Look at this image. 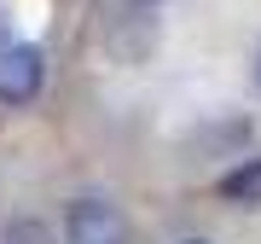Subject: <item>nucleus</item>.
<instances>
[{"label":"nucleus","mask_w":261,"mask_h":244,"mask_svg":"<svg viewBox=\"0 0 261 244\" xmlns=\"http://www.w3.org/2000/svg\"><path fill=\"white\" fill-rule=\"evenodd\" d=\"M64 238L70 244H122L128 238V215L111 198H75L64 209Z\"/></svg>","instance_id":"f257e3e1"},{"label":"nucleus","mask_w":261,"mask_h":244,"mask_svg":"<svg viewBox=\"0 0 261 244\" xmlns=\"http://www.w3.org/2000/svg\"><path fill=\"white\" fill-rule=\"evenodd\" d=\"M35 93H41V47L12 41V47L0 53V99L6 105H29Z\"/></svg>","instance_id":"f03ea898"},{"label":"nucleus","mask_w":261,"mask_h":244,"mask_svg":"<svg viewBox=\"0 0 261 244\" xmlns=\"http://www.w3.org/2000/svg\"><path fill=\"white\" fill-rule=\"evenodd\" d=\"M221 198H244V204H261V163H244V169L221 175Z\"/></svg>","instance_id":"7ed1b4c3"},{"label":"nucleus","mask_w":261,"mask_h":244,"mask_svg":"<svg viewBox=\"0 0 261 244\" xmlns=\"http://www.w3.org/2000/svg\"><path fill=\"white\" fill-rule=\"evenodd\" d=\"M6 244H53V227L47 221H12L6 227Z\"/></svg>","instance_id":"20e7f679"},{"label":"nucleus","mask_w":261,"mask_h":244,"mask_svg":"<svg viewBox=\"0 0 261 244\" xmlns=\"http://www.w3.org/2000/svg\"><path fill=\"white\" fill-rule=\"evenodd\" d=\"M12 47V35H6V18H0V53H6Z\"/></svg>","instance_id":"39448f33"},{"label":"nucleus","mask_w":261,"mask_h":244,"mask_svg":"<svg viewBox=\"0 0 261 244\" xmlns=\"http://www.w3.org/2000/svg\"><path fill=\"white\" fill-rule=\"evenodd\" d=\"M180 244H209V238H180Z\"/></svg>","instance_id":"423d86ee"},{"label":"nucleus","mask_w":261,"mask_h":244,"mask_svg":"<svg viewBox=\"0 0 261 244\" xmlns=\"http://www.w3.org/2000/svg\"><path fill=\"white\" fill-rule=\"evenodd\" d=\"M255 82H261V53H255Z\"/></svg>","instance_id":"0eeeda50"},{"label":"nucleus","mask_w":261,"mask_h":244,"mask_svg":"<svg viewBox=\"0 0 261 244\" xmlns=\"http://www.w3.org/2000/svg\"><path fill=\"white\" fill-rule=\"evenodd\" d=\"M140 6H151V0H140Z\"/></svg>","instance_id":"6e6552de"}]
</instances>
